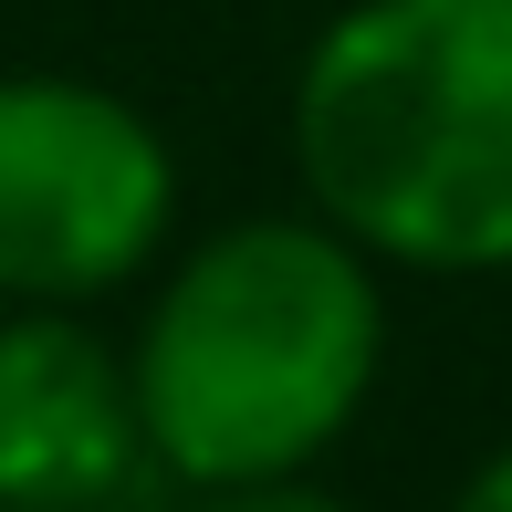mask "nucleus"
Returning a JSON list of instances; mask_svg holds the SVG:
<instances>
[{"mask_svg": "<svg viewBox=\"0 0 512 512\" xmlns=\"http://www.w3.org/2000/svg\"><path fill=\"white\" fill-rule=\"evenodd\" d=\"M460 512H512V439H502V450H492V460L471 471V492H460Z\"/></svg>", "mask_w": 512, "mask_h": 512, "instance_id": "423d86ee", "label": "nucleus"}, {"mask_svg": "<svg viewBox=\"0 0 512 512\" xmlns=\"http://www.w3.org/2000/svg\"><path fill=\"white\" fill-rule=\"evenodd\" d=\"M0 512H84V502H21V492H0Z\"/></svg>", "mask_w": 512, "mask_h": 512, "instance_id": "0eeeda50", "label": "nucleus"}, {"mask_svg": "<svg viewBox=\"0 0 512 512\" xmlns=\"http://www.w3.org/2000/svg\"><path fill=\"white\" fill-rule=\"evenodd\" d=\"M147 460L136 366H115L84 324H0V492L21 502H115Z\"/></svg>", "mask_w": 512, "mask_h": 512, "instance_id": "20e7f679", "label": "nucleus"}, {"mask_svg": "<svg viewBox=\"0 0 512 512\" xmlns=\"http://www.w3.org/2000/svg\"><path fill=\"white\" fill-rule=\"evenodd\" d=\"M168 147L126 95L74 74H0V293L74 304L168 241Z\"/></svg>", "mask_w": 512, "mask_h": 512, "instance_id": "7ed1b4c3", "label": "nucleus"}, {"mask_svg": "<svg viewBox=\"0 0 512 512\" xmlns=\"http://www.w3.org/2000/svg\"><path fill=\"white\" fill-rule=\"evenodd\" d=\"M387 304L345 230L251 220L168 283L136 345V418L178 481H293L377 387Z\"/></svg>", "mask_w": 512, "mask_h": 512, "instance_id": "f03ea898", "label": "nucleus"}, {"mask_svg": "<svg viewBox=\"0 0 512 512\" xmlns=\"http://www.w3.org/2000/svg\"><path fill=\"white\" fill-rule=\"evenodd\" d=\"M293 157L356 251L512 262V0H356L304 53Z\"/></svg>", "mask_w": 512, "mask_h": 512, "instance_id": "f257e3e1", "label": "nucleus"}, {"mask_svg": "<svg viewBox=\"0 0 512 512\" xmlns=\"http://www.w3.org/2000/svg\"><path fill=\"white\" fill-rule=\"evenodd\" d=\"M189 512H345V502L293 492V481H209V502H189Z\"/></svg>", "mask_w": 512, "mask_h": 512, "instance_id": "39448f33", "label": "nucleus"}]
</instances>
